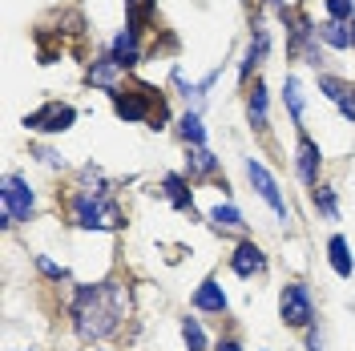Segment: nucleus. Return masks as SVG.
<instances>
[{"instance_id": "obj_24", "label": "nucleus", "mask_w": 355, "mask_h": 351, "mask_svg": "<svg viewBox=\"0 0 355 351\" xmlns=\"http://www.w3.org/2000/svg\"><path fill=\"white\" fill-rule=\"evenodd\" d=\"M182 339H186V348L190 351H206V331H202V323L198 319H182Z\"/></svg>"}, {"instance_id": "obj_25", "label": "nucleus", "mask_w": 355, "mask_h": 351, "mask_svg": "<svg viewBox=\"0 0 355 351\" xmlns=\"http://www.w3.org/2000/svg\"><path fill=\"white\" fill-rule=\"evenodd\" d=\"M125 8H130V28H146L150 24V12H154V0H125Z\"/></svg>"}, {"instance_id": "obj_14", "label": "nucleus", "mask_w": 355, "mask_h": 351, "mask_svg": "<svg viewBox=\"0 0 355 351\" xmlns=\"http://www.w3.org/2000/svg\"><path fill=\"white\" fill-rule=\"evenodd\" d=\"M186 174H190V178L218 174V157L210 154L206 146H190V150H186Z\"/></svg>"}, {"instance_id": "obj_4", "label": "nucleus", "mask_w": 355, "mask_h": 351, "mask_svg": "<svg viewBox=\"0 0 355 351\" xmlns=\"http://www.w3.org/2000/svg\"><path fill=\"white\" fill-rule=\"evenodd\" d=\"M37 210V194L33 186L24 182L21 174H4V190H0V219L4 226H17V222H28Z\"/></svg>"}, {"instance_id": "obj_15", "label": "nucleus", "mask_w": 355, "mask_h": 351, "mask_svg": "<svg viewBox=\"0 0 355 351\" xmlns=\"http://www.w3.org/2000/svg\"><path fill=\"white\" fill-rule=\"evenodd\" d=\"M327 259H331V271L339 275V279H352L355 275L352 250H347V239H343V234H331V242H327Z\"/></svg>"}, {"instance_id": "obj_29", "label": "nucleus", "mask_w": 355, "mask_h": 351, "mask_svg": "<svg viewBox=\"0 0 355 351\" xmlns=\"http://www.w3.org/2000/svg\"><path fill=\"white\" fill-rule=\"evenodd\" d=\"M214 351H243V348H239L234 339H222V343H218V348H214Z\"/></svg>"}, {"instance_id": "obj_18", "label": "nucleus", "mask_w": 355, "mask_h": 351, "mask_svg": "<svg viewBox=\"0 0 355 351\" xmlns=\"http://www.w3.org/2000/svg\"><path fill=\"white\" fill-rule=\"evenodd\" d=\"M266 49H270V37H266L263 24H254V37H250V49H246V61H243V77H250L266 61Z\"/></svg>"}, {"instance_id": "obj_23", "label": "nucleus", "mask_w": 355, "mask_h": 351, "mask_svg": "<svg viewBox=\"0 0 355 351\" xmlns=\"http://www.w3.org/2000/svg\"><path fill=\"white\" fill-rule=\"evenodd\" d=\"M315 210H319L327 222L339 219V202H335V190H331V186H319V190H315Z\"/></svg>"}, {"instance_id": "obj_12", "label": "nucleus", "mask_w": 355, "mask_h": 351, "mask_svg": "<svg viewBox=\"0 0 355 351\" xmlns=\"http://www.w3.org/2000/svg\"><path fill=\"white\" fill-rule=\"evenodd\" d=\"M113 61L121 69H130L141 61V44H137V28H121L117 37H113V53H110Z\"/></svg>"}, {"instance_id": "obj_10", "label": "nucleus", "mask_w": 355, "mask_h": 351, "mask_svg": "<svg viewBox=\"0 0 355 351\" xmlns=\"http://www.w3.org/2000/svg\"><path fill=\"white\" fill-rule=\"evenodd\" d=\"M319 89L327 93V101H335L339 105V113H343V121H352L355 126V85H347L343 77H319Z\"/></svg>"}, {"instance_id": "obj_3", "label": "nucleus", "mask_w": 355, "mask_h": 351, "mask_svg": "<svg viewBox=\"0 0 355 351\" xmlns=\"http://www.w3.org/2000/svg\"><path fill=\"white\" fill-rule=\"evenodd\" d=\"M73 222L81 230H117L121 226V206L110 194L81 190V194H73Z\"/></svg>"}, {"instance_id": "obj_2", "label": "nucleus", "mask_w": 355, "mask_h": 351, "mask_svg": "<svg viewBox=\"0 0 355 351\" xmlns=\"http://www.w3.org/2000/svg\"><path fill=\"white\" fill-rule=\"evenodd\" d=\"M113 110L121 121H154V130H162V121L170 117L162 93L150 85H133V89H117L113 93Z\"/></svg>"}, {"instance_id": "obj_5", "label": "nucleus", "mask_w": 355, "mask_h": 351, "mask_svg": "<svg viewBox=\"0 0 355 351\" xmlns=\"http://www.w3.org/2000/svg\"><path fill=\"white\" fill-rule=\"evenodd\" d=\"M279 319H283V327L295 331H307L315 323V299L303 283H287L279 291Z\"/></svg>"}, {"instance_id": "obj_19", "label": "nucleus", "mask_w": 355, "mask_h": 351, "mask_svg": "<svg viewBox=\"0 0 355 351\" xmlns=\"http://www.w3.org/2000/svg\"><path fill=\"white\" fill-rule=\"evenodd\" d=\"M283 101H287V110H291V121L303 130V110H307V97H303V81H299V77H287V81H283Z\"/></svg>"}, {"instance_id": "obj_9", "label": "nucleus", "mask_w": 355, "mask_h": 351, "mask_svg": "<svg viewBox=\"0 0 355 351\" xmlns=\"http://www.w3.org/2000/svg\"><path fill=\"white\" fill-rule=\"evenodd\" d=\"M319 166H323L319 146L299 130V150H295V170H299V182H303V186H319Z\"/></svg>"}, {"instance_id": "obj_16", "label": "nucleus", "mask_w": 355, "mask_h": 351, "mask_svg": "<svg viewBox=\"0 0 355 351\" xmlns=\"http://www.w3.org/2000/svg\"><path fill=\"white\" fill-rule=\"evenodd\" d=\"M162 190H166V198H170L174 210H194V198H190V186H186L182 174H166L162 178Z\"/></svg>"}, {"instance_id": "obj_1", "label": "nucleus", "mask_w": 355, "mask_h": 351, "mask_svg": "<svg viewBox=\"0 0 355 351\" xmlns=\"http://www.w3.org/2000/svg\"><path fill=\"white\" fill-rule=\"evenodd\" d=\"M73 327L77 335L93 343V339H105L117 331V323L125 319V286L121 283H89L77 286L73 295Z\"/></svg>"}, {"instance_id": "obj_27", "label": "nucleus", "mask_w": 355, "mask_h": 351, "mask_svg": "<svg viewBox=\"0 0 355 351\" xmlns=\"http://www.w3.org/2000/svg\"><path fill=\"white\" fill-rule=\"evenodd\" d=\"M37 271H41V275H49V279H57V283H61V279H69V271H65V266H57L53 259H44V255L37 259Z\"/></svg>"}, {"instance_id": "obj_22", "label": "nucleus", "mask_w": 355, "mask_h": 351, "mask_svg": "<svg viewBox=\"0 0 355 351\" xmlns=\"http://www.w3.org/2000/svg\"><path fill=\"white\" fill-rule=\"evenodd\" d=\"M210 219H214V226H218V230H246L243 214H239L234 206H222V202L210 210Z\"/></svg>"}, {"instance_id": "obj_20", "label": "nucleus", "mask_w": 355, "mask_h": 351, "mask_svg": "<svg viewBox=\"0 0 355 351\" xmlns=\"http://www.w3.org/2000/svg\"><path fill=\"white\" fill-rule=\"evenodd\" d=\"M178 133H182V142H186V146H206V126H202L198 110L182 113V121H178Z\"/></svg>"}, {"instance_id": "obj_11", "label": "nucleus", "mask_w": 355, "mask_h": 351, "mask_svg": "<svg viewBox=\"0 0 355 351\" xmlns=\"http://www.w3.org/2000/svg\"><path fill=\"white\" fill-rule=\"evenodd\" d=\"M121 73H125V69L117 65V61H113V57H101V61H93V65H89V85L93 89H105V93H117V81H121Z\"/></svg>"}, {"instance_id": "obj_6", "label": "nucleus", "mask_w": 355, "mask_h": 351, "mask_svg": "<svg viewBox=\"0 0 355 351\" xmlns=\"http://www.w3.org/2000/svg\"><path fill=\"white\" fill-rule=\"evenodd\" d=\"M73 121H77V110L65 101H44L41 110L24 113V130L33 133H65L73 130Z\"/></svg>"}, {"instance_id": "obj_17", "label": "nucleus", "mask_w": 355, "mask_h": 351, "mask_svg": "<svg viewBox=\"0 0 355 351\" xmlns=\"http://www.w3.org/2000/svg\"><path fill=\"white\" fill-rule=\"evenodd\" d=\"M246 121H250V130H266V85L263 81H254L250 89V97H246Z\"/></svg>"}, {"instance_id": "obj_7", "label": "nucleus", "mask_w": 355, "mask_h": 351, "mask_svg": "<svg viewBox=\"0 0 355 351\" xmlns=\"http://www.w3.org/2000/svg\"><path fill=\"white\" fill-rule=\"evenodd\" d=\"M246 178H250V186H254V194L263 198L266 206L279 214V219L287 222V198H283V190H279V182L270 178V170H266L263 162H254V157H246Z\"/></svg>"}, {"instance_id": "obj_21", "label": "nucleus", "mask_w": 355, "mask_h": 351, "mask_svg": "<svg viewBox=\"0 0 355 351\" xmlns=\"http://www.w3.org/2000/svg\"><path fill=\"white\" fill-rule=\"evenodd\" d=\"M319 41L331 44V49H352V28L343 21H323L319 24Z\"/></svg>"}, {"instance_id": "obj_8", "label": "nucleus", "mask_w": 355, "mask_h": 351, "mask_svg": "<svg viewBox=\"0 0 355 351\" xmlns=\"http://www.w3.org/2000/svg\"><path fill=\"white\" fill-rule=\"evenodd\" d=\"M230 271H234L239 279H254V275H263L266 271L263 246H259L254 239H243L239 246H234V255H230Z\"/></svg>"}, {"instance_id": "obj_26", "label": "nucleus", "mask_w": 355, "mask_h": 351, "mask_svg": "<svg viewBox=\"0 0 355 351\" xmlns=\"http://www.w3.org/2000/svg\"><path fill=\"white\" fill-rule=\"evenodd\" d=\"M327 4V21H352L355 0H323Z\"/></svg>"}, {"instance_id": "obj_13", "label": "nucleus", "mask_w": 355, "mask_h": 351, "mask_svg": "<svg viewBox=\"0 0 355 351\" xmlns=\"http://www.w3.org/2000/svg\"><path fill=\"white\" fill-rule=\"evenodd\" d=\"M194 307L206 311V315H222V311H226V291L218 286V279H206V283L194 291Z\"/></svg>"}, {"instance_id": "obj_28", "label": "nucleus", "mask_w": 355, "mask_h": 351, "mask_svg": "<svg viewBox=\"0 0 355 351\" xmlns=\"http://www.w3.org/2000/svg\"><path fill=\"white\" fill-rule=\"evenodd\" d=\"M307 348L311 351H323V335H319V327H315V323L307 327Z\"/></svg>"}, {"instance_id": "obj_30", "label": "nucleus", "mask_w": 355, "mask_h": 351, "mask_svg": "<svg viewBox=\"0 0 355 351\" xmlns=\"http://www.w3.org/2000/svg\"><path fill=\"white\" fill-rule=\"evenodd\" d=\"M270 4H275V8H283V0H270ZM283 12H287V8H283Z\"/></svg>"}]
</instances>
